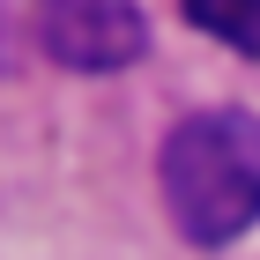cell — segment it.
I'll use <instances>...</instances> for the list:
<instances>
[{
    "label": "cell",
    "instance_id": "1",
    "mask_svg": "<svg viewBox=\"0 0 260 260\" xmlns=\"http://www.w3.org/2000/svg\"><path fill=\"white\" fill-rule=\"evenodd\" d=\"M164 208L193 245H238L260 223V112L208 104L164 134Z\"/></svg>",
    "mask_w": 260,
    "mask_h": 260
},
{
    "label": "cell",
    "instance_id": "2",
    "mask_svg": "<svg viewBox=\"0 0 260 260\" xmlns=\"http://www.w3.org/2000/svg\"><path fill=\"white\" fill-rule=\"evenodd\" d=\"M30 30H38L45 60L82 67V75H112V67H134L149 52L141 0H38Z\"/></svg>",
    "mask_w": 260,
    "mask_h": 260
},
{
    "label": "cell",
    "instance_id": "3",
    "mask_svg": "<svg viewBox=\"0 0 260 260\" xmlns=\"http://www.w3.org/2000/svg\"><path fill=\"white\" fill-rule=\"evenodd\" d=\"M179 8H186V22L208 30L216 45H231V52L260 60V0H179Z\"/></svg>",
    "mask_w": 260,
    "mask_h": 260
}]
</instances>
